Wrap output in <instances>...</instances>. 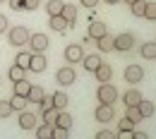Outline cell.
I'll use <instances>...</instances> for the list:
<instances>
[{
    "mask_svg": "<svg viewBox=\"0 0 156 139\" xmlns=\"http://www.w3.org/2000/svg\"><path fill=\"white\" fill-rule=\"evenodd\" d=\"M106 2H108V5H118L120 0H106Z\"/></svg>",
    "mask_w": 156,
    "mask_h": 139,
    "instance_id": "cell-42",
    "label": "cell"
},
{
    "mask_svg": "<svg viewBox=\"0 0 156 139\" xmlns=\"http://www.w3.org/2000/svg\"><path fill=\"white\" fill-rule=\"evenodd\" d=\"M139 53H142V58H147V60H154V58H156V43H154V41L144 43Z\"/></svg>",
    "mask_w": 156,
    "mask_h": 139,
    "instance_id": "cell-22",
    "label": "cell"
},
{
    "mask_svg": "<svg viewBox=\"0 0 156 139\" xmlns=\"http://www.w3.org/2000/svg\"><path fill=\"white\" fill-rule=\"evenodd\" d=\"M132 46H135V36L132 34H118L115 36V50H122V53H127V50H132Z\"/></svg>",
    "mask_w": 156,
    "mask_h": 139,
    "instance_id": "cell-7",
    "label": "cell"
},
{
    "mask_svg": "<svg viewBox=\"0 0 156 139\" xmlns=\"http://www.w3.org/2000/svg\"><path fill=\"white\" fill-rule=\"evenodd\" d=\"M55 82L62 84V86H70V84H75V82H77V75H75V70L67 65V67H60L58 72H55Z\"/></svg>",
    "mask_w": 156,
    "mask_h": 139,
    "instance_id": "cell-4",
    "label": "cell"
},
{
    "mask_svg": "<svg viewBox=\"0 0 156 139\" xmlns=\"http://www.w3.org/2000/svg\"><path fill=\"white\" fill-rule=\"evenodd\" d=\"M125 2H127V5H132V2H137V0H125Z\"/></svg>",
    "mask_w": 156,
    "mask_h": 139,
    "instance_id": "cell-43",
    "label": "cell"
},
{
    "mask_svg": "<svg viewBox=\"0 0 156 139\" xmlns=\"http://www.w3.org/2000/svg\"><path fill=\"white\" fill-rule=\"evenodd\" d=\"M144 17L147 19H156V2H147L144 5Z\"/></svg>",
    "mask_w": 156,
    "mask_h": 139,
    "instance_id": "cell-33",
    "label": "cell"
},
{
    "mask_svg": "<svg viewBox=\"0 0 156 139\" xmlns=\"http://www.w3.org/2000/svg\"><path fill=\"white\" fill-rule=\"evenodd\" d=\"M36 134H39L41 139L53 137V125H48V122H43V125H36Z\"/></svg>",
    "mask_w": 156,
    "mask_h": 139,
    "instance_id": "cell-25",
    "label": "cell"
},
{
    "mask_svg": "<svg viewBox=\"0 0 156 139\" xmlns=\"http://www.w3.org/2000/svg\"><path fill=\"white\" fill-rule=\"evenodd\" d=\"M144 5H147V0H137L130 5V12L135 15V17H144Z\"/></svg>",
    "mask_w": 156,
    "mask_h": 139,
    "instance_id": "cell-29",
    "label": "cell"
},
{
    "mask_svg": "<svg viewBox=\"0 0 156 139\" xmlns=\"http://www.w3.org/2000/svg\"><path fill=\"white\" fill-rule=\"evenodd\" d=\"M94 75H96V82H111V77H113V67L106 65V62H101L96 70H94Z\"/></svg>",
    "mask_w": 156,
    "mask_h": 139,
    "instance_id": "cell-13",
    "label": "cell"
},
{
    "mask_svg": "<svg viewBox=\"0 0 156 139\" xmlns=\"http://www.w3.org/2000/svg\"><path fill=\"white\" fill-rule=\"evenodd\" d=\"M53 137H55V139H67V137H70V130H65V127H58V125H53Z\"/></svg>",
    "mask_w": 156,
    "mask_h": 139,
    "instance_id": "cell-34",
    "label": "cell"
},
{
    "mask_svg": "<svg viewBox=\"0 0 156 139\" xmlns=\"http://www.w3.org/2000/svg\"><path fill=\"white\" fill-rule=\"evenodd\" d=\"M15 110H12V106H10V101H0V118H10Z\"/></svg>",
    "mask_w": 156,
    "mask_h": 139,
    "instance_id": "cell-32",
    "label": "cell"
},
{
    "mask_svg": "<svg viewBox=\"0 0 156 139\" xmlns=\"http://www.w3.org/2000/svg\"><path fill=\"white\" fill-rule=\"evenodd\" d=\"M7 24H10V22H7V17H5V15H0V34H5V31L10 29Z\"/></svg>",
    "mask_w": 156,
    "mask_h": 139,
    "instance_id": "cell-37",
    "label": "cell"
},
{
    "mask_svg": "<svg viewBox=\"0 0 156 139\" xmlns=\"http://www.w3.org/2000/svg\"><path fill=\"white\" fill-rule=\"evenodd\" d=\"M0 2H5V0H0Z\"/></svg>",
    "mask_w": 156,
    "mask_h": 139,
    "instance_id": "cell-44",
    "label": "cell"
},
{
    "mask_svg": "<svg viewBox=\"0 0 156 139\" xmlns=\"http://www.w3.org/2000/svg\"><path fill=\"white\" fill-rule=\"evenodd\" d=\"M48 26H51L53 31H58V34H65V31L70 29V22L65 19L62 15H51V22H48Z\"/></svg>",
    "mask_w": 156,
    "mask_h": 139,
    "instance_id": "cell-10",
    "label": "cell"
},
{
    "mask_svg": "<svg viewBox=\"0 0 156 139\" xmlns=\"http://www.w3.org/2000/svg\"><path fill=\"white\" fill-rule=\"evenodd\" d=\"M43 96H46V94H43V89H41V86H31V89H29V94H27L29 103H39Z\"/></svg>",
    "mask_w": 156,
    "mask_h": 139,
    "instance_id": "cell-24",
    "label": "cell"
},
{
    "mask_svg": "<svg viewBox=\"0 0 156 139\" xmlns=\"http://www.w3.org/2000/svg\"><path fill=\"white\" fill-rule=\"evenodd\" d=\"M12 10H24V0H7Z\"/></svg>",
    "mask_w": 156,
    "mask_h": 139,
    "instance_id": "cell-38",
    "label": "cell"
},
{
    "mask_svg": "<svg viewBox=\"0 0 156 139\" xmlns=\"http://www.w3.org/2000/svg\"><path fill=\"white\" fill-rule=\"evenodd\" d=\"M29 60H31V53H17L15 65H20V67H24V70H29Z\"/></svg>",
    "mask_w": 156,
    "mask_h": 139,
    "instance_id": "cell-30",
    "label": "cell"
},
{
    "mask_svg": "<svg viewBox=\"0 0 156 139\" xmlns=\"http://www.w3.org/2000/svg\"><path fill=\"white\" fill-rule=\"evenodd\" d=\"M51 101H53V108H58V110H65V106L70 103V99H67L65 91H55V94L51 96Z\"/></svg>",
    "mask_w": 156,
    "mask_h": 139,
    "instance_id": "cell-18",
    "label": "cell"
},
{
    "mask_svg": "<svg viewBox=\"0 0 156 139\" xmlns=\"http://www.w3.org/2000/svg\"><path fill=\"white\" fill-rule=\"evenodd\" d=\"M94 118L98 122H113L115 120V110H113V106H108V103H101L96 106V113H94Z\"/></svg>",
    "mask_w": 156,
    "mask_h": 139,
    "instance_id": "cell-5",
    "label": "cell"
},
{
    "mask_svg": "<svg viewBox=\"0 0 156 139\" xmlns=\"http://www.w3.org/2000/svg\"><path fill=\"white\" fill-rule=\"evenodd\" d=\"M82 62H84V70H87V72H94V70H96L103 60H101V55H96V53H94V55H84V58H82Z\"/></svg>",
    "mask_w": 156,
    "mask_h": 139,
    "instance_id": "cell-16",
    "label": "cell"
},
{
    "mask_svg": "<svg viewBox=\"0 0 156 139\" xmlns=\"http://www.w3.org/2000/svg\"><path fill=\"white\" fill-rule=\"evenodd\" d=\"M103 34H108L106 24L98 22V19H91V24H89V36H91V39H101Z\"/></svg>",
    "mask_w": 156,
    "mask_h": 139,
    "instance_id": "cell-14",
    "label": "cell"
},
{
    "mask_svg": "<svg viewBox=\"0 0 156 139\" xmlns=\"http://www.w3.org/2000/svg\"><path fill=\"white\" fill-rule=\"evenodd\" d=\"M55 118H58V108H43V122H48V125H55Z\"/></svg>",
    "mask_w": 156,
    "mask_h": 139,
    "instance_id": "cell-26",
    "label": "cell"
},
{
    "mask_svg": "<svg viewBox=\"0 0 156 139\" xmlns=\"http://www.w3.org/2000/svg\"><path fill=\"white\" fill-rule=\"evenodd\" d=\"M82 5H87V7H94V5H98V0H79Z\"/></svg>",
    "mask_w": 156,
    "mask_h": 139,
    "instance_id": "cell-41",
    "label": "cell"
},
{
    "mask_svg": "<svg viewBox=\"0 0 156 139\" xmlns=\"http://www.w3.org/2000/svg\"><path fill=\"white\" fill-rule=\"evenodd\" d=\"M72 122H75V120H72V115H70V113H65V110H58V118H55V125H58V127H65V130H70V127H72Z\"/></svg>",
    "mask_w": 156,
    "mask_h": 139,
    "instance_id": "cell-20",
    "label": "cell"
},
{
    "mask_svg": "<svg viewBox=\"0 0 156 139\" xmlns=\"http://www.w3.org/2000/svg\"><path fill=\"white\" fill-rule=\"evenodd\" d=\"M144 79V70L139 67V65H127L125 67V82H130V84H137V82Z\"/></svg>",
    "mask_w": 156,
    "mask_h": 139,
    "instance_id": "cell-9",
    "label": "cell"
},
{
    "mask_svg": "<svg viewBox=\"0 0 156 139\" xmlns=\"http://www.w3.org/2000/svg\"><path fill=\"white\" fill-rule=\"evenodd\" d=\"M60 15H62L65 19L70 22V29H72V26H75V22H77V5H67V2H65Z\"/></svg>",
    "mask_w": 156,
    "mask_h": 139,
    "instance_id": "cell-15",
    "label": "cell"
},
{
    "mask_svg": "<svg viewBox=\"0 0 156 139\" xmlns=\"http://www.w3.org/2000/svg\"><path fill=\"white\" fill-rule=\"evenodd\" d=\"M96 48L101 50V53H111V50H115V36L103 34L101 39H96Z\"/></svg>",
    "mask_w": 156,
    "mask_h": 139,
    "instance_id": "cell-11",
    "label": "cell"
},
{
    "mask_svg": "<svg viewBox=\"0 0 156 139\" xmlns=\"http://www.w3.org/2000/svg\"><path fill=\"white\" fill-rule=\"evenodd\" d=\"M24 10H39V0H24Z\"/></svg>",
    "mask_w": 156,
    "mask_h": 139,
    "instance_id": "cell-36",
    "label": "cell"
},
{
    "mask_svg": "<svg viewBox=\"0 0 156 139\" xmlns=\"http://www.w3.org/2000/svg\"><path fill=\"white\" fill-rule=\"evenodd\" d=\"M12 84H15V94H20V96H27L29 89H31V84L27 79H17V82H12Z\"/></svg>",
    "mask_w": 156,
    "mask_h": 139,
    "instance_id": "cell-23",
    "label": "cell"
},
{
    "mask_svg": "<svg viewBox=\"0 0 156 139\" xmlns=\"http://www.w3.org/2000/svg\"><path fill=\"white\" fill-rule=\"evenodd\" d=\"M39 125V115L29 113V110H20V127L22 130H36Z\"/></svg>",
    "mask_w": 156,
    "mask_h": 139,
    "instance_id": "cell-6",
    "label": "cell"
},
{
    "mask_svg": "<svg viewBox=\"0 0 156 139\" xmlns=\"http://www.w3.org/2000/svg\"><path fill=\"white\" fill-rule=\"evenodd\" d=\"M118 134L115 132H111V130H101V132H96V139H115Z\"/></svg>",
    "mask_w": 156,
    "mask_h": 139,
    "instance_id": "cell-35",
    "label": "cell"
},
{
    "mask_svg": "<svg viewBox=\"0 0 156 139\" xmlns=\"http://www.w3.org/2000/svg\"><path fill=\"white\" fill-rule=\"evenodd\" d=\"M24 72H27L24 67H20V65H12V67H10V79H12V82L24 79Z\"/></svg>",
    "mask_w": 156,
    "mask_h": 139,
    "instance_id": "cell-31",
    "label": "cell"
},
{
    "mask_svg": "<svg viewBox=\"0 0 156 139\" xmlns=\"http://www.w3.org/2000/svg\"><path fill=\"white\" fill-rule=\"evenodd\" d=\"M27 103H29V99H27V96H20V94H15V96L10 99V106H12V110H17V113L27 108Z\"/></svg>",
    "mask_w": 156,
    "mask_h": 139,
    "instance_id": "cell-21",
    "label": "cell"
},
{
    "mask_svg": "<svg viewBox=\"0 0 156 139\" xmlns=\"http://www.w3.org/2000/svg\"><path fill=\"white\" fill-rule=\"evenodd\" d=\"M82 58H84V50H82L79 43H70L65 48V60L67 62H82Z\"/></svg>",
    "mask_w": 156,
    "mask_h": 139,
    "instance_id": "cell-8",
    "label": "cell"
},
{
    "mask_svg": "<svg viewBox=\"0 0 156 139\" xmlns=\"http://www.w3.org/2000/svg\"><path fill=\"white\" fill-rule=\"evenodd\" d=\"M51 106H53V101H51V99H46V96L39 101V108H41V110H43V108H51Z\"/></svg>",
    "mask_w": 156,
    "mask_h": 139,
    "instance_id": "cell-39",
    "label": "cell"
},
{
    "mask_svg": "<svg viewBox=\"0 0 156 139\" xmlns=\"http://www.w3.org/2000/svg\"><path fill=\"white\" fill-rule=\"evenodd\" d=\"M137 108H139V113H142V118H151L154 115V110H156V106H154V101H139L137 103Z\"/></svg>",
    "mask_w": 156,
    "mask_h": 139,
    "instance_id": "cell-19",
    "label": "cell"
},
{
    "mask_svg": "<svg viewBox=\"0 0 156 139\" xmlns=\"http://www.w3.org/2000/svg\"><path fill=\"white\" fill-rule=\"evenodd\" d=\"M7 41L12 43V46H27V41H29V31L24 29V26H15V29H7Z\"/></svg>",
    "mask_w": 156,
    "mask_h": 139,
    "instance_id": "cell-2",
    "label": "cell"
},
{
    "mask_svg": "<svg viewBox=\"0 0 156 139\" xmlns=\"http://www.w3.org/2000/svg\"><path fill=\"white\" fill-rule=\"evenodd\" d=\"M125 118H130L132 122H135V125H137V122H142V120H144V118H142V113H139V108H137V106H127V113H125Z\"/></svg>",
    "mask_w": 156,
    "mask_h": 139,
    "instance_id": "cell-27",
    "label": "cell"
},
{
    "mask_svg": "<svg viewBox=\"0 0 156 139\" xmlns=\"http://www.w3.org/2000/svg\"><path fill=\"white\" fill-rule=\"evenodd\" d=\"M46 65H48V60H46L43 53H31V60H29V70L31 72H43Z\"/></svg>",
    "mask_w": 156,
    "mask_h": 139,
    "instance_id": "cell-12",
    "label": "cell"
},
{
    "mask_svg": "<svg viewBox=\"0 0 156 139\" xmlns=\"http://www.w3.org/2000/svg\"><path fill=\"white\" fill-rule=\"evenodd\" d=\"M142 99H144V96H142V91H139V89H130V91H125V96H122L125 106H137Z\"/></svg>",
    "mask_w": 156,
    "mask_h": 139,
    "instance_id": "cell-17",
    "label": "cell"
},
{
    "mask_svg": "<svg viewBox=\"0 0 156 139\" xmlns=\"http://www.w3.org/2000/svg\"><path fill=\"white\" fill-rule=\"evenodd\" d=\"M27 46L31 48V53H43V50L48 48V36H46V34H29Z\"/></svg>",
    "mask_w": 156,
    "mask_h": 139,
    "instance_id": "cell-3",
    "label": "cell"
},
{
    "mask_svg": "<svg viewBox=\"0 0 156 139\" xmlns=\"http://www.w3.org/2000/svg\"><path fill=\"white\" fill-rule=\"evenodd\" d=\"M132 139H149L147 132H139V130H132Z\"/></svg>",
    "mask_w": 156,
    "mask_h": 139,
    "instance_id": "cell-40",
    "label": "cell"
},
{
    "mask_svg": "<svg viewBox=\"0 0 156 139\" xmlns=\"http://www.w3.org/2000/svg\"><path fill=\"white\" fill-rule=\"evenodd\" d=\"M96 96L101 103H108V106H113L118 101V89L113 86V84H108V82H101V86H98V91H96Z\"/></svg>",
    "mask_w": 156,
    "mask_h": 139,
    "instance_id": "cell-1",
    "label": "cell"
},
{
    "mask_svg": "<svg viewBox=\"0 0 156 139\" xmlns=\"http://www.w3.org/2000/svg\"><path fill=\"white\" fill-rule=\"evenodd\" d=\"M62 0H48V5H46V10H48V15H60L62 12Z\"/></svg>",
    "mask_w": 156,
    "mask_h": 139,
    "instance_id": "cell-28",
    "label": "cell"
}]
</instances>
